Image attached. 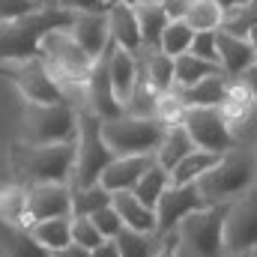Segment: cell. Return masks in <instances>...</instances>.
I'll return each instance as SVG.
<instances>
[{
	"mask_svg": "<svg viewBox=\"0 0 257 257\" xmlns=\"http://www.w3.org/2000/svg\"><path fill=\"white\" fill-rule=\"evenodd\" d=\"M72 21H75V12H69L63 6L51 3V6L36 9L27 18L0 24V63L39 57L42 39L48 33H54V30H69Z\"/></svg>",
	"mask_w": 257,
	"mask_h": 257,
	"instance_id": "cell-1",
	"label": "cell"
},
{
	"mask_svg": "<svg viewBox=\"0 0 257 257\" xmlns=\"http://www.w3.org/2000/svg\"><path fill=\"white\" fill-rule=\"evenodd\" d=\"M257 186V147H242L236 144L227 150L212 171H206L197 180V189L206 197L209 206L233 203L236 197Z\"/></svg>",
	"mask_w": 257,
	"mask_h": 257,
	"instance_id": "cell-2",
	"label": "cell"
},
{
	"mask_svg": "<svg viewBox=\"0 0 257 257\" xmlns=\"http://www.w3.org/2000/svg\"><path fill=\"white\" fill-rule=\"evenodd\" d=\"M78 141L75 144H15L12 168L21 177V186L42 183H69L75 174Z\"/></svg>",
	"mask_w": 257,
	"mask_h": 257,
	"instance_id": "cell-3",
	"label": "cell"
},
{
	"mask_svg": "<svg viewBox=\"0 0 257 257\" xmlns=\"http://www.w3.org/2000/svg\"><path fill=\"white\" fill-rule=\"evenodd\" d=\"M117 156L111 153L105 135H102V120L81 105L78 108V159H75V174H72V189H87L99 186L102 174Z\"/></svg>",
	"mask_w": 257,
	"mask_h": 257,
	"instance_id": "cell-4",
	"label": "cell"
},
{
	"mask_svg": "<svg viewBox=\"0 0 257 257\" xmlns=\"http://www.w3.org/2000/svg\"><path fill=\"white\" fill-rule=\"evenodd\" d=\"M39 57H42V63L48 66V72L57 78V84L63 87L66 99H69V90L72 87L87 90V78H90L96 60L75 42V36L69 30L48 33L42 39V45H39Z\"/></svg>",
	"mask_w": 257,
	"mask_h": 257,
	"instance_id": "cell-5",
	"label": "cell"
},
{
	"mask_svg": "<svg viewBox=\"0 0 257 257\" xmlns=\"http://www.w3.org/2000/svg\"><path fill=\"white\" fill-rule=\"evenodd\" d=\"M227 203L206 206L177 227V257H227L224 248Z\"/></svg>",
	"mask_w": 257,
	"mask_h": 257,
	"instance_id": "cell-6",
	"label": "cell"
},
{
	"mask_svg": "<svg viewBox=\"0 0 257 257\" xmlns=\"http://www.w3.org/2000/svg\"><path fill=\"white\" fill-rule=\"evenodd\" d=\"M168 123L159 117H117L102 123V135L111 147V153L120 156H156L165 135H168Z\"/></svg>",
	"mask_w": 257,
	"mask_h": 257,
	"instance_id": "cell-7",
	"label": "cell"
},
{
	"mask_svg": "<svg viewBox=\"0 0 257 257\" xmlns=\"http://www.w3.org/2000/svg\"><path fill=\"white\" fill-rule=\"evenodd\" d=\"M24 144H75L78 108L75 105H30L24 108Z\"/></svg>",
	"mask_w": 257,
	"mask_h": 257,
	"instance_id": "cell-8",
	"label": "cell"
},
{
	"mask_svg": "<svg viewBox=\"0 0 257 257\" xmlns=\"http://www.w3.org/2000/svg\"><path fill=\"white\" fill-rule=\"evenodd\" d=\"M0 75L9 78L18 87V93L24 96V102H30V105H63V102H69L63 87L57 84V78L42 63V57L0 63Z\"/></svg>",
	"mask_w": 257,
	"mask_h": 257,
	"instance_id": "cell-9",
	"label": "cell"
},
{
	"mask_svg": "<svg viewBox=\"0 0 257 257\" xmlns=\"http://www.w3.org/2000/svg\"><path fill=\"white\" fill-rule=\"evenodd\" d=\"M180 126L189 132V138L194 141L197 150L224 156L227 150L236 147V135H233L221 108H186Z\"/></svg>",
	"mask_w": 257,
	"mask_h": 257,
	"instance_id": "cell-10",
	"label": "cell"
},
{
	"mask_svg": "<svg viewBox=\"0 0 257 257\" xmlns=\"http://www.w3.org/2000/svg\"><path fill=\"white\" fill-rule=\"evenodd\" d=\"M224 248L227 257H245L257 251V186L227 203L224 218Z\"/></svg>",
	"mask_w": 257,
	"mask_h": 257,
	"instance_id": "cell-11",
	"label": "cell"
},
{
	"mask_svg": "<svg viewBox=\"0 0 257 257\" xmlns=\"http://www.w3.org/2000/svg\"><path fill=\"white\" fill-rule=\"evenodd\" d=\"M206 206H209V203H206V197L200 194L197 186H174V183H171V189L162 194V200H159V206H156L159 233H162V236L174 233L189 215L206 209Z\"/></svg>",
	"mask_w": 257,
	"mask_h": 257,
	"instance_id": "cell-12",
	"label": "cell"
},
{
	"mask_svg": "<svg viewBox=\"0 0 257 257\" xmlns=\"http://www.w3.org/2000/svg\"><path fill=\"white\" fill-rule=\"evenodd\" d=\"M69 215H72V186L69 183L27 186V218H30V224L45 221V218H69Z\"/></svg>",
	"mask_w": 257,
	"mask_h": 257,
	"instance_id": "cell-13",
	"label": "cell"
},
{
	"mask_svg": "<svg viewBox=\"0 0 257 257\" xmlns=\"http://www.w3.org/2000/svg\"><path fill=\"white\" fill-rule=\"evenodd\" d=\"M108 48H111V45H108ZM87 108H90L102 123L123 117V105H120V99H117V93H114L111 72H108V51L96 60L90 78H87Z\"/></svg>",
	"mask_w": 257,
	"mask_h": 257,
	"instance_id": "cell-14",
	"label": "cell"
},
{
	"mask_svg": "<svg viewBox=\"0 0 257 257\" xmlns=\"http://www.w3.org/2000/svg\"><path fill=\"white\" fill-rule=\"evenodd\" d=\"M69 33L75 36V42H78L93 60H99V57L108 51V45H111L108 12H81V15H75Z\"/></svg>",
	"mask_w": 257,
	"mask_h": 257,
	"instance_id": "cell-15",
	"label": "cell"
},
{
	"mask_svg": "<svg viewBox=\"0 0 257 257\" xmlns=\"http://www.w3.org/2000/svg\"><path fill=\"white\" fill-rule=\"evenodd\" d=\"M135 57H138V72H141V78H144L159 96L174 93V87H177V66H174V57H171V54L153 51V48H141Z\"/></svg>",
	"mask_w": 257,
	"mask_h": 257,
	"instance_id": "cell-16",
	"label": "cell"
},
{
	"mask_svg": "<svg viewBox=\"0 0 257 257\" xmlns=\"http://www.w3.org/2000/svg\"><path fill=\"white\" fill-rule=\"evenodd\" d=\"M156 162V156H120L108 165V171L102 174L99 186H105L111 194L117 192H135V186L141 183V177L150 171V165Z\"/></svg>",
	"mask_w": 257,
	"mask_h": 257,
	"instance_id": "cell-17",
	"label": "cell"
},
{
	"mask_svg": "<svg viewBox=\"0 0 257 257\" xmlns=\"http://www.w3.org/2000/svg\"><path fill=\"white\" fill-rule=\"evenodd\" d=\"M230 87H233V81H230L224 72H218V75L203 78V81L194 84V87L174 90V96H177L186 108H221V105L227 102V96H230Z\"/></svg>",
	"mask_w": 257,
	"mask_h": 257,
	"instance_id": "cell-18",
	"label": "cell"
},
{
	"mask_svg": "<svg viewBox=\"0 0 257 257\" xmlns=\"http://www.w3.org/2000/svg\"><path fill=\"white\" fill-rule=\"evenodd\" d=\"M254 63H257V54H254V48L248 45L245 36H233V33L218 30V66H221V72L230 81H236L242 72H248Z\"/></svg>",
	"mask_w": 257,
	"mask_h": 257,
	"instance_id": "cell-19",
	"label": "cell"
},
{
	"mask_svg": "<svg viewBox=\"0 0 257 257\" xmlns=\"http://www.w3.org/2000/svg\"><path fill=\"white\" fill-rule=\"evenodd\" d=\"M108 27H111V42H114L117 48H123L128 54H138V51L144 48L135 6L111 3V9H108Z\"/></svg>",
	"mask_w": 257,
	"mask_h": 257,
	"instance_id": "cell-20",
	"label": "cell"
},
{
	"mask_svg": "<svg viewBox=\"0 0 257 257\" xmlns=\"http://www.w3.org/2000/svg\"><path fill=\"white\" fill-rule=\"evenodd\" d=\"M108 72H111V84H114V93L120 99V105H126V99L132 96V90L138 87L141 81V72H138V57L128 54L123 48H117L111 42L108 48Z\"/></svg>",
	"mask_w": 257,
	"mask_h": 257,
	"instance_id": "cell-21",
	"label": "cell"
},
{
	"mask_svg": "<svg viewBox=\"0 0 257 257\" xmlns=\"http://www.w3.org/2000/svg\"><path fill=\"white\" fill-rule=\"evenodd\" d=\"M114 209L123 218V227L128 230H141V233H159V218L156 209H150L147 203H141L132 192H117L114 194Z\"/></svg>",
	"mask_w": 257,
	"mask_h": 257,
	"instance_id": "cell-22",
	"label": "cell"
},
{
	"mask_svg": "<svg viewBox=\"0 0 257 257\" xmlns=\"http://www.w3.org/2000/svg\"><path fill=\"white\" fill-rule=\"evenodd\" d=\"M0 251L6 257H54L48 248H42L36 242L30 227L6 224V221H0Z\"/></svg>",
	"mask_w": 257,
	"mask_h": 257,
	"instance_id": "cell-23",
	"label": "cell"
},
{
	"mask_svg": "<svg viewBox=\"0 0 257 257\" xmlns=\"http://www.w3.org/2000/svg\"><path fill=\"white\" fill-rule=\"evenodd\" d=\"M135 15H138V27H141L144 48L159 51V48H162V36H165V30H168V24H171V18H168L165 6L150 0V3L135 6Z\"/></svg>",
	"mask_w": 257,
	"mask_h": 257,
	"instance_id": "cell-24",
	"label": "cell"
},
{
	"mask_svg": "<svg viewBox=\"0 0 257 257\" xmlns=\"http://www.w3.org/2000/svg\"><path fill=\"white\" fill-rule=\"evenodd\" d=\"M30 233L36 236V242L42 248H48L51 254L63 251L72 245V215L69 218H45V221H33Z\"/></svg>",
	"mask_w": 257,
	"mask_h": 257,
	"instance_id": "cell-25",
	"label": "cell"
},
{
	"mask_svg": "<svg viewBox=\"0 0 257 257\" xmlns=\"http://www.w3.org/2000/svg\"><path fill=\"white\" fill-rule=\"evenodd\" d=\"M194 150V141L189 138V132L180 126H171L168 128V135H165V141H162V147H159V153H156V162L165 168V171H174L186 156H192Z\"/></svg>",
	"mask_w": 257,
	"mask_h": 257,
	"instance_id": "cell-26",
	"label": "cell"
},
{
	"mask_svg": "<svg viewBox=\"0 0 257 257\" xmlns=\"http://www.w3.org/2000/svg\"><path fill=\"white\" fill-rule=\"evenodd\" d=\"M165 239L168 236H162V233H141V230L123 227V233L114 242L123 257H159V251L165 248Z\"/></svg>",
	"mask_w": 257,
	"mask_h": 257,
	"instance_id": "cell-27",
	"label": "cell"
},
{
	"mask_svg": "<svg viewBox=\"0 0 257 257\" xmlns=\"http://www.w3.org/2000/svg\"><path fill=\"white\" fill-rule=\"evenodd\" d=\"M218 159H221V156H215V153L194 150L192 156H186V159L171 171V183H174V186H197V180H200L206 171H212V168L218 165Z\"/></svg>",
	"mask_w": 257,
	"mask_h": 257,
	"instance_id": "cell-28",
	"label": "cell"
},
{
	"mask_svg": "<svg viewBox=\"0 0 257 257\" xmlns=\"http://www.w3.org/2000/svg\"><path fill=\"white\" fill-rule=\"evenodd\" d=\"M171 189V171H165L159 162H153L150 165V171L141 177V183L135 186V197L141 200V203H147L150 209H156L159 206V200H162V194Z\"/></svg>",
	"mask_w": 257,
	"mask_h": 257,
	"instance_id": "cell-29",
	"label": "cell"
},
{
	"mask_svg": "<svg viewBox=\"0 0 257 257\" xmlns=\"http://www.w3.org/2000/svg\"><path fill=\"white\" fill-rule=\"evenodd\" d=\"M194 33H209V30H221L224 24V9L215 0H192L183 18Z\"/></svg>",
	"mask_w": 257,
	"mask_h": 257,
	"instance_id": "cell-30",
	"label": "cell"
},
{
	"mask_svg": "<svg viewBox=\"0 0 257 257\" xmlns=\"http://www.w3.org/2000/svg\"><path fill=\"white\" fill-rule=\"evenodd\" d=\"M114 203V194L105 186H87V189H72V215L75 218H90L93 212L105 209Z\"/></svg>",
	"mask_w": 257,
	"mask_h": 257,
	"instance_id": "cell-31",
	"label": "cell"
},
{
	"mask_svg": "<svg viewBox=\"0 0 257 257\" xmlns=\"http://www.w3.org/2000/svg\"><path fill=\"white\" fill-rule=\"evenodd\" d=\"M174 66H177V87H174V90L194 87V84H200L203 78L221 72V66L218 63H206V60H200V57H194V54H183V57H177Z\"/></svg>",
	"mask_w": 257,
	"mask_h": 257,
	"instance_id": "cell-32",
	"label": "cell"
},
{
	"mask_svg": "<svg viewBox=\"0 0 257 257\" xmlns=\"http://www.w3.org/2000/svg\"><path fill=\"white\" fill-rule=\"evenodd\" d=\"M0 221L6 224H30L27 218V186H6L0 189Z\"/></svg>",
	"mask_w": 257,
	"mask_h": 257,
	"instance_id": "cell-33",
	"label": "cell"
},
{
	"mask_svg": "<svg viewBox=\"0 0 257 257\" xmlns=\"http://www.w3.org/2000/svg\"><path fill=\"white\" fill-rule=\"evenodd\" d=\"M159 102H162V96L141 78L138 87L132 90V96L126 99V105H123V114H128V117H159Z\"/></svg>",
	"mask_w": 257,
	"mask_h": 257,
	"instance_id": "cell-34",
	"label": "cell"
},
{
	"mask_svg": "<svg viewBox=\"0 0 257 257\" xmlns=\"http://www.w3.org/2000/svg\"><path fill=\"white\" fill-rule=\"evenodd\" d=\"M192 42H194V30L183 21V18H177V21H171V24H168V30H165V36H162V48H159V51H165V54H171V57L177 60V57H183V54H189V51H192Z\"/></svg>",
	"mask_w": 257,
	"mask_h": 257,
	"instance_id": "cell-35",
	"label": "cell"
},
{
	"mask_svg": "<svg viewBox=\"0 0 257 257\" xmlns=\"http://www.w3.org/2000/svg\"><path fill=\"white\" fill-rule=\"evenodd\" d=\"M251 27H257V0H248L239 12L227 15L224 24H221V30L224 33H233V36H248Z\"/></svg>",
	"mask_w": 257,
	"mask_h": 257,
	"instance_id": "cell-36",
	"label": "cell"
},
{
	"mask_svg": "<svg viewBox=\"0 0 257 257\" xmlns=\"http://www.w3.org/2000/svg\"><path fill=\"white\" fill-rule=\"evenodd\" d=\"M72 242L75 245H81V248H87V251H96L102 242H108L102 233H99V227L90 221V218H75L72 215Z\"/></svg>",
	"mask_w": 257,
	"mask_h": 257,
	"instance_id": "cell-37",
	"label": "cell"
},
{
	"mask_svg": "<svg viewBox=\"0 0 257 257\" xmlns=\"http://www.w3.org/2000/svg\"><path fill=\"white\" fill-rule=\"evenodd\" d=\"M90 221L99 227V233H102L105 239H117V236L123 233V218H120V212L114 209V203L105 206V209H99V212H93Z\"/></svg>",
	"mask_w": 257,
	"mask_h": 257,
	"instance_id": "cell-38",
	"label": "cell"
},
{
	"mask_svg": "<svg viewBox=\"0 0 257 257\" xmlns=\"http://www.w3.org/2000/svg\"><path fill=\"white\" fill-rule=\"evenodd\" d=\"M194 57L206 60V63H218V30H209V33H194L192 51Z\"/></svg>",
	"mask_w": 257,
	"mask_h": 257,
	"instance_id": "cell-39",
	"label": "cell"
},
{
	"mask_svg": "<svg viewBox=\"0 0 257 257\" xmlns=\"http://www.w3.org/2000/svg\"><path fill=\"white\" fill-rule=\"evenodd\" d=\"M36 9H42V6H36L33 0H0V24L27 18V15H33Z\"/></svg>",
	"mask_w": 257,
	"mask_h": 257,
	"instance_id": "cell-40",
	"label": "cell"
},
{
	"mask_svg": "<svg viewBox=\"0 0 257 257\" xmlns=\"http://www.w3.org/2000/svg\"><path fill=\"white\" fill-rule=\"evenodd\" d=\"M57 6H63L75 15H81V12H108L111 9L108 0H57Z\"/></svg>",
	"mask_w": 257,
	"mask_h": 257,
	"instance_id": "cell-41",
	"label": "cell"
},
{
	"mask_svg": "<svg viewBox=\"0 0 257 257\" xmlns=\"http://www.w3.org/2000/svg\"><path fill=\"white\" fill-rule=\"evenodd\" d=\"M189 3H192V0H165L162 6H165L168 18H171V21H177V18H186V9H189Z\"/></svg>",
	"mask_w": 257,
	"mask_h": 257,
	"instance_id": "cell-42",
	"label": "cell"
},
{
	"mask_svg": "<svg viewBox=\"0 0 257 257\" xmlns=\"http://www.w3.org/2000/svg\"><path fill=\"white\" fill-rule=\"evenodd\" d=\"M236 81H239V84H242V87L248 90V96H251V99L257 102V63L251 66L248 72H242V75H239Z\"/></svg>",
	"mask_w": 257,
	"mask_h": 257,
	"instance_id": "cell-43",
	"label": "cell"
},
{
	"mask_svg": "<svg viewBox=\"0 0 257 257\" xmlns=\"http://www.w3.org/2000/svg\"><path fill=\"white\" fill-rule=\"evenodd\" d=\"M90 257H123V254H120L117 242H114V239H108V242H102L96 251H90Z\"/></svg>",
	"mask_w": 257,
	"mask_h": 257,
	"instance_id": "cell-44",
	"label": "cell"
},
{
	"mask_svg": "<svg viewBox=\"0 0 257 257\" xmlns=\"http://www.w3.org/2000/svg\"><path fill=\"white\" fill-rule=\"evenodd\" d=\"M215 3L224 9V18H227V15H233V12H239V9H242L248 0H215Z\"/></svg>",
	"mask_w": 257,
	"mask_h": 257,
	"instance_id": "cell-45",
	"label": "cell"
},
{
	"mask_svg": "<svg viewBox=\"0 0 257 257\" xmlns=\"http://www.w3.org/2000/svg\"><path fill=\"white\" fill-rule=\"evenodd\" d=\"M159 257H177V230H174V233H168L165 248L159 251Z\"/></svg>",
	"mask_w": 257,
	"mask_h": 257,
	"instance_id": "cell-46",
	"label": "cell"
},
{
	"mask_svg": "<svg viewBox=\"0 0 257 257\" xmlns=\"http://www.w3.org/2000/svg\"><path fill=\"white\" fill-rule=\"evenodd\" d=\"M54 257H90V251H87V248H81V245H75V242H72V245H69V248H63V251H57V254Z\"/></svg>",
	"mask_w": 257,
	"mask_h": 257,
	"instance_id": "cell-47",
	"label": "cell"
},
{
	"mask_svg": "<svg viewBox=\"0 0 257 257\" xmlns=\"http://www.w3.org/2000/svg\"><path fill=\"white\" fill-rule=\"evenodd\" d=\"M245 39H248V45L254 48V54H257V27H251V30H248V36H245Z\"/></svg>",
	"mask_w": 257,
	"mask_h": 257,
	"instance_id": "cell-48",
	"label": "cell"
},
{
	"mask_svg": "<svg viewBox=\"0 0 257 257\" xmlns=\"http://www.w3.org/2000/svg\"><path fill=\"white\" fill-rule=\"evenodd\" d=\"M111 3H123V6H141V3H150V0H111Z\"/></svg>",
	"mask_w": 257,
	"mask_h": 257,
	"instance_id": "cell-49",
	"label": "cell"
},
{
	"mask_svg": "<svg viewBox=\"0 0 257 257\" xmlns=\"http://www.w3.org/2000/svg\"><path fill=\"white\" fill-rule=\"evenodd\" d=\"M33 3H36V6H51L54 0H33Z\"/></svg>",
	"mask_w": 257,
	"mask_h": 257,
	"instance_id": "cell-50",
	"label": "cell"
},
{
	"mask_svg": "<svg viewBox=\"0 0 257 257\" xmlns=\"http://www.w3.org/2000/svg\"><path fill=\"white\" fill-rule=\"evenodd\" d=\"M108 3H111V0H108Z\"/></svg>",
	"mask_w": 257,
	"mask_h": 257,
	"instance_id": "cell-51",
	"label": "cell"
},
{
	"mask_svg": "<svg viewBox=\"0 0 257 257\" xmlns=\"http://www.w3.org/2000/svg\"><path fill=\"white\" fill-rule=\"evenodd\" d=\"M54 3H57V0H54Z\"/></svg>",
	"mask_w": 257,
	"mask_h": 257,
	"instance_id": "cell-52",
	"label": "cell"
}]
</instances>
